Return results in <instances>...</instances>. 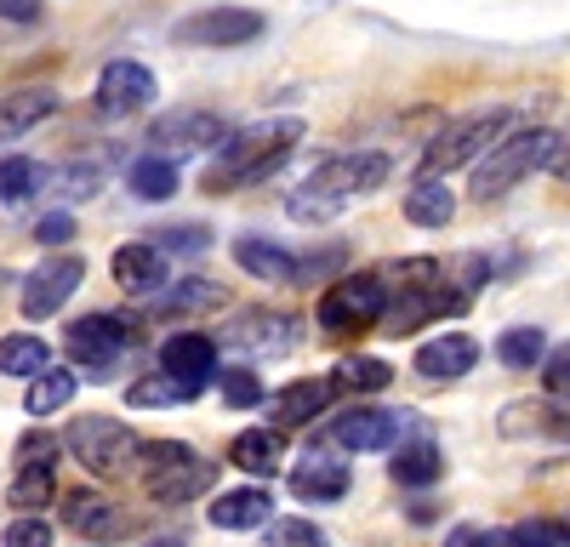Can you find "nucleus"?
Segmentation results:
<instances>
[{
  "instance_id": "1",
  "label": "nucleus",
  "mask_w": 570,
  "mask_h": 547,
  "mask_svg": "<svg viewBox=\"0 0 570 547\" xmlns=\"http://www.w3.org/2000/svg\"><path fill=\"white\" fill-rule=\"evenodd\" d=\"M303 120L297 115H279V120H257V126H240L217 143V160L206 171V195H234V189H252V182L274 177L292 149L303 143Z\"/></svg>"
},
{
  "instance_id": "2",
  "label": "nucleus",
  "mask_w": 570,
  "mask_h": 547,
  "mask_svg": "<svg viewBox=\"0 0 570 547\" xmlns=\"http://www.w3.org/2000/svg\"><path fill=\"white\" fill-rule=\"evenodd\" d=\"M394 160L383 149H354V155H331L320 171H308V182L285 200V211H292L297 222H331L348 200L360 195H376L389 182Z\"/></svg>"
},
{
  "instance_id": "3",
  "label": "nucleus",
  "mask_w": 570,
  "mask_h": 547,
  "mask_svg": "<svg viewBox=\"0 0 570 547\" xmlns=\"http://www.w3.org/2000/svg\"><path fill=\"white\" fill-rule=\"evenodd\" d=\"M559 143L564 137L553 131V126H525V131H502L497 143L473 160V200H502V195H513L519 182H525L531 171H548L553 166V155H559Z\"/></svg>"
},
{
  "instance_id": "4",
  "label": "nucleus",
  "mask_w": 570,
  "mask_h": 547,
  "mask_svg": "<svg viewBox=\"0 0 570 547\" xmlns=\"http://www.w3.org/2000/svg\"><path fill=\"white\" fill-rule=\"evenodd\" d=\"M137 479L155 501H195L200 490H212L217 468L206 463L200 450H188L183 439H155V445H137Z\"/></svg>"
},
{
  "instance_id": "5",
  "label": "nucleus",
  "mask_w": 570,
  "mask_h": 547,
  "mask_svg": "<svg viewBox=\"0 0 570 547\" xmlns=\"http://www.w3.org/2000/svg\"><path fill=\"white\" fill-rule=\"evenodd\" d=\"M513 126V109H473V115H462V120H451L434 143L422 149V177H445V171H462V166H473L480 160L497 137Z\"/></svg>"
},
{
  "instance_id": "6",
  "label": "nucleus",
  "mask_w": 570,
  "mask_h": 547,
  "mask_svg": "<svg viewBox=\"0 0 570 547\" xmlns=\"http://www.w3.org/2000/svg\"><path fill=\"white\" fill-rule=\"evenodd\" d=\"M63 445L91 479H120L131 468V456H137V434L120 417H75Z\"/></svg>"
},
{
  "instance_id": "7",
  "label": "nucleus",
  "mask_w": 570,
  "mask_h": 547,
  "mask_svg": "<svg viewBox=\"0 0 570 547\" xmlns=\"http://www.w3.org/2000/svg\"><path fill=\"white\" fill-rule=\"evenodd\" d=\"M389 314V280L383 274H343L314 308V319L325 331H365Z\"/></svg>"
},
{
  "instance_id": "8",
  "label": "nucleus",
  "mask_w": 570,
  "mask_h": 547,
  "mask_svg": "<svg viewBox=\"0 0 570 547\" xmlns=\"http://www.w3.org/2000/svg\"><path fill=\"white\" fill-rule=\"evenodd\" d=\"M263 12H252V7H200V12H188V18H177V29H171V40L177 46H206V52H234V46H252V40H263Z\"/></svg>"
},
{
  "instance_id": "9",
  "label": "nucleus",
  "mask_w": 570,
  "mask_h": 547,
  "mask_svg": "<svg viewBox=\"0 0 570 547\" xmlns=\"http://www.w3.org/2000/svg\"><path fill=\"white\" fill-rule=\"evenodd\" d=\"M155 98H160L155 69H149V63H137V58H115V63H104L98 91H91V103H98L104 120H131V115L149 109Z\"/></svg>"
},
{
  "instance_id": "10",
  "label": "nucleus",
  "mask_w": 570,
  "mask_h": 547,
  "mask_svg": "<svg viewBox=\"0 0 570 547\" xmlns=\"http://www.w3.org/2000/svg\"><path fill=\"white\" fill-rule=\"evenodd\" d=\"M234 126L217 115V109H171V115H160L155 126H149V155H166V160H177V155H200V149H217L223 137H228Z\"/></svg>"
},
{
  "instance_id": "11",
  "label": "nucleus",
  "mask_w": 570,
  "mask_h": 547,
  "mask_svg": "<svg viewBox=\"0 0 570 547\" xmlns=\"http://www.w3.org/2000/svg\"><path fill=\"white\" fill-rule=\"evenodd\" d=\"M80 280H86V262L80 257H46V262H35V274L23 280V319H52V314H63V302L80 291Z\"/></svg>"
},
{
  "instance_id": "12",
  "label": "nucleus",
  "mask_w": 570,
  "mask_h": 547,
  "mask_svg": "<svg viewBox=\"0 0 570 547\" xmlns=\"http://www.w3.org/2000/svg\"><path fill=\"white\" fill-rule=\"evenodd\" d=\"M131 337H137V326L126 314H86L69 326V354L80 365H91V371H104V365H115L131 348Z\"/></svg>"
},
{
  "instance_id": "13",
  "label": "nucleus",
  "mask_w": 570,
  "mask_h": 547,
  "mask_svg": "<svg viewBox=\"0 0 570 547\" xmlns=\"http://www.w3.org/2000/svg\"><path fill=\"white\" fill-rule=\"evenodd\" d=\"M400 428H405L400 410H389V405H360V410H348V417L331 422V445L354 450V456L389 450V445H400Z\"/></svg>"
},
{
  "instance_id": "14",
  "label": "nucleus",
  "mask_w": 570,
  "mask_h": 547,
  "mask_svg": "<svg viewBox=\"0 0 570 547\" xmlns=\"http://www.w3.org/2000/svg\"><path fill=\"white\" fill-rule=\"evenodd\" d=\"M223 342H228V348H246V354H263V359L292 354V342H297V319L252 308V314H240V319H228V326H223Z\"/></svg>"
},
{
  "instance_id": "15",
  "label": "nucleus",
  "mask_w": 570,
  "mask_h": 547,
  "mask_svg": "<svg viewBox=\"0 0 570 547\" xmlns=\"http://www.w3.org/2000/svg\"><path fill=\"white\" fill-rule=\"evenodd\" d=\"M160 371L177 377L183 388H195V394H200V388L217 377V342L200 337V331H177V337H166V348H160Z\"/></svg>"
},
{
  "instance_id": "16",
  "label": "nucleus",
  "mask_w": 570,
  "mask_h": 547,
  "mask_svg": "<svg viewBox=\"0 0 570 547\" xmlns=\"http://www.w3.org/2000/svg\"><path fill=\"white\" fill-rule=\"evenodd\" d=\"M63 519H69V530H80L86 541H126V530H131V514L120 508L115 496H98V490L69 496Z\"/></svg>"
},
{
  "instance_id": "17",
  "label": "nucleus",
  "mask_w": 570,
  "mask_h": 547,
  "mask_svg": "<svg viewBox=\"0 0 570 547\" xmlns=\"http://www.w3.org/2000/svg\"><path fill=\"white\" fill-rule=\"evenodd\" d=\"M473 365H480V342H473L468 331H451V337H428L416 348V377L428 382H456L468 377Z\"/></svg>"
},
{
  "instance_id": "18",
  "label": "nucleus",
  "mask_w": 570,
  "mask_h": 547,
  "mask_svg": "<svg viewBox=\"0 0 570 547\" xmlns=\"http://www.w3.org/2000/svg\"><path fill=\"white\" fill-rule=\"evenodd\" d=\"M292 490L303 501H343V490H348L343 450H308L303 463H292Z\"/></svg>"
},
{
  "instance_id": "19",
  "label": "nucleus",
  "mask_w": 570,
  "mask_h": 547,
  "mask_svg": "<svg viewBox=\"0 0 570 547\" xmlns=\"http://www.w3.org/2000/svg\"><path fill=\"white\" fill-rule=\"evenodd\" d=\"M325 405H331V382H325V377L292 382V388H279V394L268 399V428H274V434L308 428L314 417H325Z\"/></svg>"
},
{
  "instance_id": "20",
  "label": "nucleus",
  "mask_w": 570,
  "mask_h": 547,
  "mask_svg": "<svg viewBox=\"0 0 570 547\" xmlns=\"http://www.w3.org/2000/svg\"><path fill=\"white\" fill-rule=\"evenodd\" d=\"M212 525L217 530H263L268 519H274V496L263 490V485H240V490H217V501H212Z\"/></svg>"
},
{
  "instance_id": "21",
  "label": "nucleus",
  "mask_w": 570,
  "mask_h": 547,
  "mask_svg": "<svg viewBox=\"0 0 570 547\" xmlns=\"http://www.w3.org/2000/svg\"><path fill=\"white\" fill-rule=\"evenodd\" d=\"M58 115V91L52 86H18L0 98V143H12V137L35 131L40 120H52Z\"/></svg>"
},
{
  "instance_id": "22",
  "label": "nucleus",
  "mask_w": 570,
  "mask_h": 547,
  "mask_svg": "<svg viewBox=\"0 0 570 547\" xmlns=\"http://www.w3.org/2000/svg\"><path fill=\"white\" fill-rule=\"evenodd\" d=\"M228 463L263 485V479H274V474L285 468V439H279L274 428H246V434H234V445H228Z\"/></svg>"
},
{
  "instance_id": "23",
  "label": "nucleus",
  "mask_w": 570,
  "mask_h": 547,
  "mask_svg": "<svg viewBox=\"0 0 570 547\" xmlns=\"http://www.w3.org/2000/svg\"><path fill=\"white\" fill-rule=\"evenodd\" d=\"M234 262H240L252 280H268V286L297 280V257L285 251L279 240H263V235H240V240H234Z\"/></svg>"
},
{
  "instance_id": "24",
  "label": "nucleus",
  "mask_w": 570,
  "mask_h": 547,
  "mask_svg": "<svg viewBox=\"0 0 570 547\" xmlns=\"http://www.w3.org/2000/svg\"><path fill=\"white\" fill-rule=\"evenodd\" d=\"M115 286L120 291H160L166 286V257L149 240H131L115 251Z\"/></svg>"
},
{
  "instance_id": "25",
  "label": "nucleus",
  "mask_w": 570,
  "mask_h": 547,
  "mask_svg": "<svg viewBox=\"0 0 570 547\" xmlns=\"http://www.w3.org/2000/svg\"><path fill=\"white\" fill-rule=\"evenodd\" d=\"M126 189H131L137 200H149V206L171 200V195L183 189V177H177V160H166V155H137V160L126 166Z\"/></svg>"
},
{
  "instance_id": "26",
  "label": "nucleus",
  "mask_w": 570,
  "mask_h": 547,
  "mask_svg": "<svg viewBox=\"0 0 570 547\" xmlns=\"http://www.w3.org/2000/svg\"><path fill=\"white\" fill-rule=\"evenodd\" d=\"M331 394H383L389 382H394V371H389V365L383 359H371V354H343L337 365H331Z\"/></svg>"
},
{
  "instance_id": "27",
  "label": "nucleus",
  "mask_w": 570,
  "mask_h": 547,
  "mask_svg": "<svg viewBox=\"0 0 570 547\" xmlns=\"http://www.w3.org/2000/svg\"><path fill=\"white\" fill-rule=\"evenodd\" d=\"M405 217H411L416 228H445V222L456 217L451 182H445V177H416L411 195H405Z\"/></svg>"
},
{
  "instance_id": "28",
  "label": "nucleus",
  "mask_w": 570,
  "mask_h": 547,
  "mask_svg": "<svg viewBox=\"0 0 570 547\" xmlns=\"http://www.w3.org/2000/svg\"><path fill=\"white\" fill-rule=\"evenodd\" d=\"M389 474H394V485H400V490H428V485H434V479L445 474V456H440V445L416 439V445H400V450H394Z\"/></svg>"
},
{
  "instance_id": "29",
  "label": "nucleus",
  "mask_w": 570,
  "mask_h": 547,
  "mask_svg": "<svg viewBox=\"0 0 570 547\" xmlns=\"http://www.w3.org/2000/svg\"><path fill=\"white\" fill-rule=\"evenodd\" d=\"M228 302V291L217 280H200V274H188V280H171V291L160 297V314L171 319H195V314H217Z\"/></svg>"
},
{
  "instance_id": "30",
  "label": "nucleus",
  "mask_w": 570,
  "mask_h": 547,
  "mask_svg": "<svg viewBox=\"0 0 570 547\" xmlns=\"http://www.w3.org/2000/svg\"><path fill=\"white\" fill-rule=\"evenodd\" d=\"M7 496H12V508H18V514H40L46 501L58 496V474H52V463H23Z\"/></svg>"
},
{
  "instance_id": "31",
  "label": "nucleus",
  "mask_w": 570,
  "mask_h": 547,
  "mask_svg": "<svg viewBox=\"0 0 570 547\" xmlns=\"http://www.w3.org/2000/svg\"><path fill=\"white\" fill-rule=\"evenodd\" d=\"M46 359H52V348H46L35 331L0 337V371H7V377H40V371H46Z\"/></svg>"
},
{
  "instance_id": "32",
  "label": "nucleus",
  "mask_w": 570,
  "mask_h": 547,
  "mask_svg": "<svg viewBox=\"0 0 570 547\" xmlns=\"http://www.w3.org/2000/svg\"><path fill=\"white\" fill-rule=\"evenodd\" d=\"M69 399H75V371H52V365H46L40 377H29L23 410L29 417H52V410H63Z\"/></svg>"
},
{
  "instance_id": "33",
  "label": "nucleus",
  "mask_w": 570,
  "mask_h": 547,
  "mask_svg": "<svg viewBox=\"0 0 570 547\" xmlns=\"http://www.w3.org/2000/svg\"><path fill=\"white\" fill-rule=\"evenodd\" d=\"M542 354H548V337H542L537 326H508V331L497 337V359L508 365V371H537Z\"/></svg>"
},
{
  "instance_id": "34",
  "label": "nucleus",
  "mask_w": 570,
  "mask_h": 547,
  "mask_svg": "<svg viewBox=\"0 0 570 547\" xmlns=\"http://www.w3.org/2000/svg\"><path fill=\"white\" fill-rule=\"evenodd\" d=\"M126 399L142 405V410H166V405H188V399H195V388H183L177 377L155 371V377H137V382L126 388Z\"/></svg>"
},
{
  "instance_id": "35",
  "label": "nucleus",
  "mask_w": 570,
  "mask_h": 547,
  "mask_svg": "<svg viewBox=\"0 0 570 547\" xmlns=\"http://www.w3.org/2000/svg\"><path fill=\"white\" fill-rule=\"evenodd\" d=\"M46 182V166H35L29 155H7L0 160V200H29Z\"/></svg>"
},
{
  "instance_id": "36",
  "label": "nucleus",
  "mask_w": 570,
  "mask_h": 547,
  "mask_svg": "<svg viewBox=\"0 0 570 547\" xmlns=\"http://www.w3.org/2000/svg\"><path fill=\"white\" fill-rule=\"evenodd\" d=\"M217 394L234 405V410H252V405H263V377L257 371H246V365H228V371H223V365H217Z\"/></svg>"
},
{
  "instance_id": "37",
  "label": "nucleus",
  "mask_w": 570,
  "mask_h": 547,
  "mask_svg": "<svg viewBox=\"0 0 570 547\" xmlns=\"http://www.w3.org/2000/svg\"><path fill=\"white\" fill-rule=\"evenodd\" d=\"M502 541L508 547H570V525L564 519H519Z\"/></svg>"
},
{
  "instance_id": "38",
  "label": "nucleus",
  "mask_w": 570,
  "mask_h": 547,
  "mask_svg": "<svg viewBox=\"0 0 570 547\" xmlns=\"http://www.w3.org/2000/svg\"><path fill=\"white\" fill-rule=\"evenodd\" d=\"M0 541H7V547H52V525H46L40 514H18Z\"/></svg>"
},
{
  "instance_id": "39",
  "label": "nucleus",
  "mask_w": 570,
  "mask_h": 547,
  "mask_svg": "<svg viewBox=\"0 0 570 547\" xmlns=\"http://www.w3.org/2000/svg\"><path fill=\"white\" fill-rule=\"evenodd\" d=\"M149 246H155L160 257H166V251H171V257H177V251L188 257V251H206V246H212V235H206V228H160V235H155Z\"/></svg>"
},
{
  "instance_id": "40",
  "label": "nucleus",
  "mask_w": 570,
  "mask_h": 547,
  "mask_svg": "<svg viewBox=\"0 0 570 547\" xmlns=\"http://www.w3.org/2000/svg\"><path fill=\"white\" fill-rule=\"evenodd\" d=\"M268 547H325V530H314L308 519H274Z\"/></svg>"
},
{
  "instance_id": "41",
  "label": "nucleus",
  "mask_w": 570,
  "mask_h": 547,
  "mask_svg": "<svg viewBox=\"0 0 570 547\" xmlns=\"http://www.w3.org/2000/svg\"><path fill=\"white\" fill-rule=\"evenodd\" d=\"M542 382H548L553 399H570V342L542 354Z\"/></svg>"
},
{
  "instance_id": "42",
  "label": "nucleus",
  "mask_w": 570,
  "mask_h": 547,
  "mask_svg": "<svg viewBox=\"0 0 570 547\" xmlns=\"http://www.w3.org/2000/svg\"><path fill=\"white\" fill-rule=\"evenodd\" d=\"M35 240H40V246H63V240H75V217H69V211H46V217L35 222Z\"/></svg>"
},
{
  "instance_id": "43",
  "label": "nucleus",
  "mask_w": 570,
  "mask_h": 547,
  "mask_svg": "<svg viewBox=\"0 0 570 547\" xmlns=\"http://www.w3.org/2000/svg\"><path fill=\"white\" fill-rule=\"evenodd\" d=\"M52 445H58V439L40 434V428L23 434V439H18V468H23V463H52Z\"/></svg>"
},
{
  "instance_id": "44",
  "label": "nucleus",
  "mask_w": 570,
  "mask_h": 547,
  "mask_svg": "<svg viewBox=\"0 0 570 547\" xmlns=\"http://www.w3.org/2000/svg\"><path fill=\"white\" fill-rule=\"evenodd\" d=\"M40 7H46V0H0V18H7V23H35Z\"/></svg>"
},
{
  "instance_id": "45",
  "label": "nucleus",
  "mask_w": 570,
  "mask_h": 547,
  "mask_svg": "<svg viewBox=\"0 0 570 547\" xmlns=\"http://www.w3.org/2000/svg\"><path fill=\"white\" fill-rule=\"evenodd\" d=\"M445 547H497L485 530H473V525H456L451 536H445Z\"/></svg>"
},
{
  "instance_id": "46",
  "label": "nucleus",
  "mask_w": 570,
  "mask_h": 547,
  "mask_svg": "<svg viewBox=\"0 0 570 547\" xmlns=\"http://www.w3.org/2000/svg\"><path fill=\"white\" fill-rule=\"evenodd\" d=\"M12 286H18V274H12V268H0V297H7Z\"/></svg>"
},
{
  "instance_id": "47",
  "label": "nucleus",
  "mask_w": 570,
  "mask_h": 547,
  "mask_svg": "<svg viewBox=\"0 0 570 547\" xmlns=\"http://www.w3.org/2000/svg\"><path fill=\"white\" fill-rule=\"evenodd\" d=\"M142 547H183L177 536H155V541H142Z\"/></svg>"
}]
</instances>
